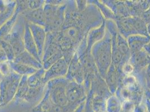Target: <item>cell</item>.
Here are the masks:
<instances>
[{"mask_svg":"<svg viewBox=\"0 0 150 112\" xmlns=\"http://www.w3.org/2000/svg\"><path fill=\"white\" fill-rule=\"evenodd\" d=\"M66 5L54 6L45 4L43 7L47 33H58L61 31L66 18Z\"/></svg>","mask_w":150,"mask_h":112,"instance_id":"cell-1","label":"cell"},{"mask_svg":"<svg viewBox=\"0 0 150 112\" xmlns=\"http://www.w3.org/2000/svg\"><path fill=\"white\" fill-rule=\"evenodd\" d=\"M21 76L12 71L0 81V106L8 105L14 99Z\"/></svg>","mask_w":150,"mask_h":112,"instance_id":"cell-2","label":"cell"},{"mask_svg":"<svg viewBox=\"0 0 150 112\" xmlns=\"http://www.w3.org/2000/svg\"><path fill=\"white\" fill-rule=\"evenodd\" d=\"M63 58L61 48L57 42L55 33H47L42 62L43 67L47 70L60 59Z\"/></svg>","mask_w":150,"mask_h":112,"instance_id":"cell-3","label":"cell"},{"mask_svg":"<svg viewBox=\"0 0 150 112\" xmlns=\"http://www.w3.org/2000/svg\"><path fill=\"white\" fill-rule=\"evenodd\" d=\"M68 82L69 81L65 77H61L52 80L47 83L46 89L55 105L61 106L67 105L66 90Z\"/></svg>","mask_w":150,"mask_h":112,"instance_id":"cell-4","label":"cell"},{"mask_svg":"<svg viewBox=\"0 0 150 112\" xmlns=\"http://www.w3.org/2000/svg\"><path fill=\"white\" fill-rule=\"evenodd\" d=\"M26 23V21L24 18L20 14L12 31L6 37L2 39L11 44L16 56L25 50L23 37Z\"/></svg>","mask_w":150,"mask_h":112,"instance_id":"cell-5","label":"cell"},{"mask_svg":"<svg viewBox=\"0 0 150 112\" xmlns=\"http://www.w3.org/2000/svg\"><path fill=\"white\" fill-rule=\"evenodd\" d=\"M66 95L68 102L67 107L69 112H74L76 106L83 97V91L81 86L75 81H69Z\"/></svg>","mask_w":150,"mask_h":112,"instance_id":"cell-6","label":"cell"},{"mask_svg":"<svg viewBox=\"0 0 150 112\" xmlns=\"http://www.w3.org/2000/svg\"><path fill=\"white\" fill-rule=\"evenodd\" d=\"M28 9L27 1H16V9L12 17L0 28V39H4L11 33L18 21L19 15Z\"/></svg>","mask_w":150,"mask_h":112,"instance_id":"cell-7","label":"cell"},{"mask_svg":"<svg viewBox=\"0 0 150 112\" xmlns=\"http://www.w3.org/2000/svg\"><path fill=\"white\" fill-rule=\"evenodd\" d=\"M69 68V63L62 58L52 65L50 67L45 70L44 83L47 84L48 81L61 77H65Z\"/></svg>","mask_w":150,"mask_h":112,"instance_id":"cell-8","label":"cell"},{"mask_svg":"<svg viewBox=\"0 0 150 112\" xmlns=\"http://www.w3.org/2000/svg\"><path fill=\"white\" fill-rule=\"evenodd\" d=\"M28 23L31 31V35L37 47L39 56L42 60L45 42L47 37V32L45 31L44 27L30 24L29 23Z\"/></svg>","mask_w":150,"mask_h":112,"instance_id":"cell-9","label":"cell"},{"mask_svg":"<svg viewBox=\"0 0 150 112\" xmlns=\"http://www.w3.org/2000/svg\"><path fill=\"white\" fill-rule=\"evenodd\" d=\"M23 39L25 50L29 53L33 57H34L38 61L42 63V60L39 56L37 47L31 35V31L27 22L25 24Z\"/></svg>","mask_w":150,"mask_h":112,"instance_id":"cell-10","label":"cell"},{"mask_svg":"<svg viewBox=\"0 0 150 112\" xmlns=\"http://www.w3.org/2000/svg\"><path fill=\"white\" fill-rule=\"evenodd\" d=\"M21 14L23 16L26 22L45 28V19L43 8L35 10L28 9Z\"/></svg>","mask_w":150,"mask_h":112,"instance_id":"cell-11","label":"cell"},{"mask_svg":"<svg viewBox=\"0 0 150 112\" xmlns=\"http://www.w3.org/2000/svg\"><path fill=\"white\" fill-rule=\"evenodd\" d=\"M16 7V1L0 0V28L12 17Z\"/></svg>","mask_w":150,"mask_h":112,"instance_id":"cell-12","label":"cell"},{"mask_svg":"<svg viewBox=\"0 0 150 112\" xmlns=\"http://www.w3.org/2000/svg\"><path fill=\"white\" fill-rule=\"evenodd\" d=\"M45 89L46 85L39 87H30L23 101L34 106H36L43 98Z\"/></svg>","mask_w":150,"mask_h":112,"instance_id":"cell-13","label":"cell"},{"mask_svg":"<svg viewBox=\"0 0 150 112\" xmlns=\"http://www.w3.org/2000/svg\"><path fill=\"white\" fill-rule=\"evenodd\" d=\"M13 61L24 64L25 65L30 66L37 69L43 68V64L38 61L34 57L26 50L16 56Z\"/></svg>","mask_w":150,"mask_h":112,"instance_id":"cell-14","label":"cell"},{"mask_svg":"<svg viewBox=\"0 0 150 112\" xmlns=\"http://www.w3.org/2000/svg\"><path fill=\"white\" fill-rule=\"evenodd\" d=\"M55 104L50 98L48 91L45 89L43 98L36 106H34L31 112H53Z\"/></svg>","mask_w":150,"mask_h":112,"instance_id":"cell-15","label":"cell"},{"mask_svg":"<svg viewBox=\"0 0 150 112\" xmlns=\"http://www.w3.org/2000/svg\"><path fill=\"white\" fill-rule=\"evenodd\" d=\"M9 65L13 72L16 73L17 74L21 76H29L30 75L35 73L38 69L33 68L30 66L25 65L24 64L20 63L15 62L14 61L9 62Z\"/></svg>","mask_w":150,"mask_h":112,"instance_id":"cell-16","label":"cell"},{"mask_svg":"<svg viewBox=\"0 0 150 112\" xmlns=\"http://www.w3.org/2000/svg\"><path fill=\"white\" fill-rule=\"evenodd\" d=\"M45 72V69L43 67L38 69L33 74L28 76V83L29 87H37L43 85H46L44 83Z\"/></svg>","mask_w":150,"mask_h":112,"instance_id":"cell-17","label":"cell"},{"mask_svg":"<svg viewBox=\"0 0 150 112\" xmlns=\"http://www.w3.org/2000/svg\"><path fill=\"white\" fill-rule=\"evenodd\" d=\"M29 86L28 83V76H23L19 82V86L14 99L15 101H23L26 94L29 89Z\"/></svg>","mask_w":150,"mask_h":112,"instance_id":"cell-18","label":"cell"},{"mask_svg":"<svg viewBox=\"0 0 150 112\" xmlns=\"http://www.w3.org/2000/svg\"><path fill=\"white\" fill-rule=\"evenodd\" d=\"M0 44L6 55L8 61H13L16 57V55L11 44L4 39H0Z\"/></svg>","mask_w":150,"mask_h":112,"instance_id":"cell-19","label":"cell"},{"mask_svg":"<svg viewBox=\"0 0 150 112\" xmlns=\"http://www.w3.org/2000/svg\"><path fill=\"white\" fill-rule=\"evenodd\" d=\"M28 9L30 10H35L43 8L45 4L44 0H29L27 1Z\"/></svg>","mask_w":150,"mask_h":112,"instance_id":"cell-20","label":"cell"},{"mask_svg":"<svg viewBox=\"0 0 150 112\" xmlns=\"http://www.w3.org/2000/svg\"><path fill=\"white\" fill-rule=\"evenodd\" d=\"M0 71L4 76L8 75L13 71L10 66L8 61L0 63Z\"/></svg>","mask_w":150,"mask_h":112,"instance_id":"cell-21","label":"cell"},{"mask_svg":"<svg viewBox=\"0 0 150 112\" xmlns=\"http://www.w3.org/2000/svg\"><path fill=\"white\" fill-rule=\"evenodd\" d=\"M8 61L6 55L0 44V63L5 62Z\"/></svg>","mask_w":150,"mask_h":112,"instance_id":"cell-22","label":"cell"},{"mask_svg":"<svg viewBox=\"0 0 150 112\" xmlns=\"http://www.w3.org/2000/svg\"><path fill=\"white\" fill-rule=\"evenodd\" d=\"M64 2V1H58V0H47L45 1V4H50L54 6H59L65 4V2Z\"/></svg>","mask_w":150,"mask_h":112,"instance_id":"cell-23","label":"cell"},{"mask_svg":"<svg viewBox=\"0 0 150 112\" xmlns=\"http://www.w3.org/2000/svg\"><path fill=\"white\" fill-rule=\"evenodd\" d=\"M4 77V76L3 75V74L1 73V72L0 71V81L3 79Z\"/></svg>","mask_w":150,"mask_h":112,"instance_id":"cell-24","label":"cell"}]
</instances>
